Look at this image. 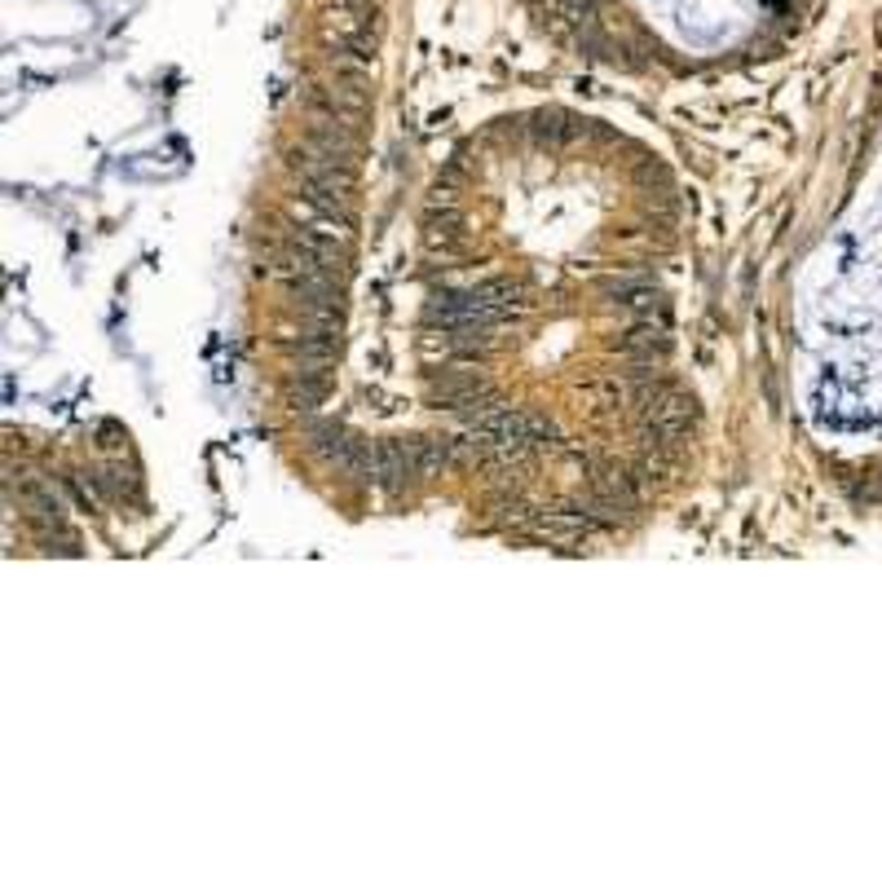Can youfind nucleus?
<instances>
[{
	"label": "nucleus",
	"mask_w": 882,
	"mask_h": 882,
	"mask_svg": "<svg viewBox=\"0 0 882 882\" xmlns=\"http://www.w3.org/2000/svg\"><path fill=\"white\" fill-rule=\"evenodd\" d=\"M618 349L631 354V358H644V362L662 358V354L670 349V327H666V318H640V322H631V327L618 335Z\"/></svg>",
	"instance_id": "obj_6"
},
{
	"label": "nucleus",
	"mask_w": 882,
	"mask_h": 882,
	"mask_svg": "<svg viewBox=\"0 0 882 882\" xmlns=\"http://www.w3.org/2000/svg\"><path fill=\"white\" fill-rule=\"evenodd\" d=\"M331 388H335V380L318 362H292L287 375H283V401L292 406L296 416H314L318 406L331 397Z\"/></svg>",
	"instance_id": "obj_2"
},
{
	"label": "nucleus",
	"mask_w": 882,
	"mask_h": 882,
	"mask_svg": "<svg viewBox=\"0 0 882 882\" xmlns=\"http://www.w3.org/2000/svg\"><path fill=\"white\" fill-rule=\"evenodd\" d=\"M279 354H287L292 362H318L331 367L335 354H341V331H322V327H301L292 335H279Z\"/></svg>",
	"instance_id": "obj_4"
},
{
	"label": "nucleus",
	"mask_w": 882,
	"mask_h": 882,
	"mask_svg": "<svg viewBox=\"0 0 882 882\" xmlns=\"http://www.w3.org/2000/svg\"><path fill=\"white\" fill-rule=\"evenodd\" d=\"M345 442H349V429H345L341 420H305V446H309L318 459L335 463V455L345 450Z\"/></svg>",
	"instance_id": "obj_7"
},
{
	"label": "nucleus",
	"mask_w": 882,
	"mask_h": 882,
	"mask_svg": "<svg viewBox=\"0 0 882 882\" xmlns=\"http://www.w3.org/2000/svg\"><path fill=\"white\" fill-rule=\"evenodd\" d=\"M472 296H482L486 305L503 309L508 318H516L525 309V287L512 283V279H486V283H472Z\"/></svg>",
	"instance_id": "obj_9"
},
{
	"label": "nucleus",
	"mask_w": 882,
	"mask_h": 882,
	"mask_svg": "<svg viewBox=\"0 0 882 882\" xmlns=\"http://www.w3.org/2000/svg\"><path fill=\"white\" fill-rule=\"evenodd\" d=\"M301 142H309L318 155H327V159H335V164H349V168H354L358 146H362L349 119H309V128H305Z\"/></svg>",
	"instance_id": "obj_3"
},
{
	"label": "nucleus",
	"mask_w": 882,
	"mask_h": 882,
	"mask_svg": "<svg viewBox=\"0 0 882 882\" xmlns=\"http://www.w3.org/2000/svg\"><path fill=\"white\" fill-rule=\"evenodd\" d=\"M600 292L614 305H623L627 314H636V318H666V296L657 287L640 283V279H604Z\"/></svg>",
	"instance_id": "obj_5"
},
{
	"label": "nucleus",
	"mask_w": 882,
	"mask_h": 882,
	"mask_svg": "<svg viewBox=\"0 0 882 882\" xmlns=\"http://www.w3.org/2000/svg\"><path fill=\"white\" fill-rule=\"evenodd\" d=\"M429 322L442 327V331H490V327H503V322H512V318H508L503 309L486 305L482 296H472V287H468V292H442V296H433V301H429Z\"/></svg>",
	"instance_id": "obj_1"
},
{
	"label": "nucleus",
	"mask_w": 882,
	"mask_h": 882,
	"mask_svg": "<svg viewBox=\"0 0 882 882\" xmlns=\"http://www.w3.org/2000/svg\"><path fill=\"white\" fill-rule=\"evenodd\" d=\"M583 128H587V124H574L565 111H542V115H534V124H529V132H534L538 146H561V142L578 138Z\"/></svg>",
	"instance_id": "obj_8"
}]
</instances>
